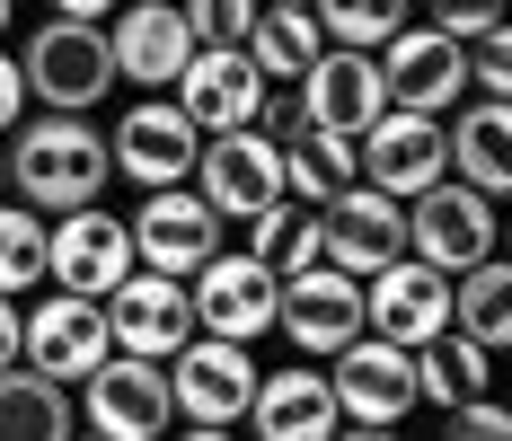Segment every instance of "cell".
Returning <instances> with one entry per match:
<instances>
[{
	"label": "cell",
	"mask_w": 512,
	"mask_h": 441,
	"mask_svg": "<svg viewBox=\"0 0 512 441\" xmlns=\"http://www.w3.org/2000/svg\"><path fill=\"white\" fill-rule=\"evenodd\" d=\"M71 389H80L71 415L98 441H159L177 424V406H168V362H142V353H106L98 371H80Z\"/></svg>",
	"instance_id": "cell-4"
},
{
	"label": "cell",
	"mask_w": 512,
	"mask_h": 441,
	"mask_svg": "<svg viewBox=\"0 0 512 441\" xmlns=\"http://www.w3.org/2000/svg\"><path fill=\"white\" fill-rule=\"evenodd\" d=\"M124 274H133V230H124L106 203L45 212V283H53V292H89V300H106Z\"/></svg>",
	"instance_id": "cell-9"
},
{
	"label": "cell",
	"mask_w": 512,
	"mask_h": 441,
	"mask_svg": "<svg viewBox=\"0 0 512 441\" xmlns=\"http://www.w3.org/2000/svg\"><path fill=\"white\" fill-rule=\"evenodd\" d=\"M177 18H186L195 45H239L248 18H256V0H177Z\"/></svg>",
	"instance_id": "cell-33"
},
{
	"label": "cell",
	"mask_w": 512,
	"mask_h": 441,
	"mask_svg": "<svg viewBox=\"0 0 512 441\" xmlns=\"http://www.w3.org/2000/svg\"><path fill=\"white\" fill-rule=\"evenodd\" d=\"M442 150H451V177L477 195H512V106L504 98H460L442 115Z\"/></svg>",
	"instance_id": "cell-22"
},
{
	"label": "cell",
	"mask_w": 512,
	"mask_h": 441,
	"mask_svg": "<svg viewBox=\"0 0 512 441\" xmlns=\"http://www.w3.org/2000/svg\"><path fill=\"white\" fill-rule=\"evenodd\" d=\"M495 389V353L460 327H442V336L415 344V406H460V397Z\"/></svg>",
	"instance_id": "cell-25"
},
{
	"label": "cell",
	"mask_w": 512,
	"mask_h": 441,
	"mask_svg": "<svg viewBox=\"0 0 512 441\" xmlns=\"http://www.w3.org/2000/svg\"><path fill=\"white\" fill-rule=\"evenodd\" d=\"M0 159H9V195L36 203V212H71V203H98L115 159H106L98 115H62V106H36L0 133Z\"/></svg>",
	"instance_id": "cell-1"
},
{
	"label": "cell",
	"mask_w": 512,
	"mask_h": 441,
	"mask_svg": "<svg viewBox=\"0 0 512 441\" xmlns=\"http://www.w3.org/2000/svg\"><path fill=\"white\" fill-rule=\"evenodd\" d=\"M0 195H9V159H0Z\"/></svg>",
	"instance_id": "cell-39"
},
{
	"label": "cell",
	"mask_w": 512,
	"mask_h": 441,
	"mask_svg": "<svg viewBox=\"0 0 512 441\" xmlns=\"http://www.w3.org/2000/svg\"><path fill=\"white\" fill-rule=\"evenodd\" d=\"M124 230H133V265H151V274H195L212 247H221L230 221L177 177V186H142V212H133Z\"/></svg>",
	"instance_id": "cell-15"
},
{
	"label": "cell",
	"mask_w": 512,
	"mask_h": 441,
	"mask_svg": "<svg viewBox=\"0 0 512 441\" xmlns=\"http://www.w3.org/2000/svg\"><path fill=\"white\" fill-rule=\"evenodd\" d=\"M407 247V203L380 195V186H336V195L318 203V256L327 265H345V274H371V265H389Z\"/></svg>",
	"instance_id": "cell-19"
},
{
	"label": "cell",
	"mask_w": 512,
	"mask_h": 441,
	"mask_svg": "<svg viewBox=\"0 0 512 441\" xmlns=\"http://www.w3.org/2000/svg\"><path fill=\"white\" fill-rule=\"evenodd\" d=\"M98 309H106V344H115V353H142V362H168L177 344L195 336L186 274H151V265H133Z\"/></svg>",
	"instance_id": "cell-14"
},
{
	"label": "cell",
	"mask_w": 512,
	"mask_h": 441,
	"mask_svg": "<svg viewBox=\"0 0 512 441\" xmlns=\"http://www.w3.org/2000/svg\"><path fill=\"white\" fill-rule=\"evenodd\" d=\"M186 186H195L221 221H248L256 203L283 195V142H265L256 124H239V133H204L195 177H186Z\"/></svg>",
	"instance_id": "cell-17"
},
{
	"label": "cell",
	"mask_w": 512,
	"mask_h": 441,
	"mask_svg": "<svg viewBox=\"0 0 512 441\" xmlns=\"http://www.w3.org/2000/svg\"><path fill=\"white\" fill-rule=\"evenodd\" d=\"M18 115H27V71H18V53L0 45V133H9Z\"/></svg>",
	"instance_id": "cell-35"
},
{
	"label": "cell",
	"mask_w": 512,
	"mask_h": 441,
	"mask_svg": "<svg viewBox=\"0 0 512 441\" xmlns=\"http://www.w3.org/2000/svg\"><path fill=\"white\" fill-rule=\"evenodd\" d=\"M195 150H204V133L186 124V106L168 98V89H142V98L115 115V133H106L115 177H133V186H177V177H195Z\"/></svg>",
	"instance_id": "cell-11"
},
{
	"label": "cell",
	"mask_w": 512,
	"mask_h": 441,
	"mask_svg": "<svg viewBox=\"0 0 512 441\" xmlns=\"http://www.w3.org/2000/svg\"><path fill=\"white\" fill-rule=\"evenodd\" d=\"M106 53H115V89H168L177 71H186V18H177V0H115L106 9Z\"/></svg>",
	"instance_id": "cell-20"
},
{
	"label": "cell",
	"mask_w": 512,
	"mask_h": 441,
	"mask_svg": "<svg viewBox=\"0 0 512 441\" xmlns=\"http://www.w3.org/2000/svg\"><path fill=\"white\" fill-rule=\"evenodd\" d=\"M451 327L477 336L486 353H504V344H512V265H504V247L451 274Z\"/></svg>",
	"instance_id": "cell-27"
},
{
	"label": "cell",
	"mask_w": 512,
	"mask_h": 441,
	"mask_svg": "<svg viewBox=\"0 0 512 441\" xmlns=\"http://www.w3.org/2000/svg\"><path fill=\"white\" fill-rule=\"evenodd\" d=\"M495 247H504V212H495V195H477V186H460V177H433L424 195H407V256L460 274V265L495 256Z\"/></svg>",
	"instance_id": "cell-5"
},
{
	"label": "cell",
	"mask_w": 512,
	"mask_h": 441,
	"mask_svg": "<svg viewBox=\"0 0 512 441\" xmlns=\"http://www.w3.org/2000/svg\"><path fill=\"white\" fill-rule=\"evenodd\" d=\"M239 247L265 256L274 274H301V265H318V212L292 203V195H274V203H256L248 221H239Z\"/></svg>",
	"instance_id": "cell-29"
},
{
	"label": "cell",
	"mask_w": 512,
	"mask_h": 441,
	"mask_svg": "<svg viewBox=\"0 0 512 441\" xmlns=\"http://www.w3.org/2000/svg\"><path fill=\"white\" fill-rule=\"evenodd\" d=\"M309 18H318V36L327 45H380V36H398L415 18V0H309Z\"/></svg>",
	"instance_id": "cell-31"
},
{
	"label": "cell",
	"mask_w": 512,
	"mask_h": 441,
	"mask_svg": "<svg viewBox=\"0 0 512 441\" xmlns=\"http://www.w3.org/2000/svg\"><path fill=\"white\" fill-rule=\"evenodd\" d=\"M0 362H18V300L0 292Z\"/></svg>",
	"instance_id": "cell-36"
},
{
	"label": "cell",
	"mask_w": 512,
	"mask_h": 441,
	"mask_svg": "<svg viewBox=\"0 0 512 441\" xmlns=\"http://www.w3.org/2000/svg\"><path fill=\"white\" fill-rule=\"evenodd\" d=\"M186 300H195V327L204 336H274V300H283V274L265 265V256H248V247H212L204 265L186 274Z\"/></svg>",
	"instance_id": "cell-7"
},
{
	"label": "cell",
	"mask_w": 512,
	"mask_h": 441,
	"mask_svg": "<svg viewBox=\"0 0 512 441\" xmlns=\"http://www.w3.org/2000/svg\"><path fill=\"white\" fill-rule=\"evenodd\" d=\"M274 336L292 344L301 362H327L345 336H362V274L345 265H301V274H283V300H274Z\"/></svg>",
	"instance_id": "cell-10"
},
{
	"label": "cell",
	"mask_w": 512,
	"mask_h": 441,
	"mask_svg": "<svg viewBox=\"0 0 512 441\" xmlns=\"http://www.w3.org/2000/svg\"><path fill=\"white\" fill-rule=\"evenodd\" d=\"M239 424H256L265 441H327L336 433V389H327V371H309V362L256 371V397H248Z\"/></svg>",
	"instance_id": "cell-23"
},
{
	"label": "cell",
	"mask_w": 512,
	"mask_h": 441,
	"mask_svg": "<svg viewBox=\"0 0 512 441\" xmlns=\"http://www.w3.org/2000/svg\"><path fill=\"white\" fill-rule=\"evenodd\" d=\"M71 424L80 415L62 380H45L36 362H0V441H62Z\"/></svg>",
	"instance_id": "cell-26"
},
{
	"label": "cell",
	"mask_w": 512,
	"mask_h": 441,
	"mask_svg": "<svg viewBox=\"0 0 512 441\" xmlns=\"http://www.w3.org/2000/svg\"><path fill=\"white\" fill-rule=\"evenodd\" d=\"M18 71H27V106H62V115H98L115 98V53H106V18H36L27 45H18Z\"/></svg>",
	"instance_id": "cell-2"
},
{
	"label": "cell",
	"mask_w": 512,
	"mask_h": 441,
	"mask_svg": "<svg viewBox=\"0 0 512 441\" xmlns=\"http://www.w3.org/2000/svg\"><path fill=\"white\" fill-rule=\"evenodd\" d=\"M371 62H380V98L389 106H415V115H451V106L468 98V45L460 36H442L433 18L424 27H398V36H380L371 45Z\"/></svg>",
	"instance_id": "cell-8"
},
{
	"label": "cell",
	"mask_w": 512,
	"mask_h": 441,
	"mask_svg": "<svg viewBox=\"0 0 512 441\" xmlns=\"http://www.w3.org/2000/svg\"><path fill=\"white\" fill-rule=\"evenodd\" d=\"M362 327L415 353L424 336H442V327H451V274L398 247L389 265H371V274H362Z\"/></svg>",
	"instance_id": "cell-13"
},
{
	"label": "cell",
	"mask_w": 512,
	"mask_h": 441,
	"mask_svg": "<svg viewBox=\"0 0 512 441\" xmlns=\"http://www.w3.org/2000/svg\"><path fill=\"white\" fill-rule=\"evenodd\" d=\"M354 159H362V186H380V195H398V203L424 195L433 177H451L442 115H415V106H380L354 133Z\"/></svg>",
	"instance_id": "cell-12"
},
{
	"label": "cell",
	"mask_w": 512,
	"mask_h": 441,
	"mask_svg": "<svg viewBox=\"0 0 512 441\" xmlns=\"http://www.w3.org/2000/svg\"><path fill=\"white\" fill-rule=\"evenodd\" d=\"M468 98H512V36L504 18L486 36H468Z\"/></svg>",
	"instance_id": "cell-32"
},
{
	"label": "cell",
	"mask_w": 512,
	"mask_h": 441,
	"mask_svg": "<svg viewBox=\"0 0 512 441\" xmlns=\"http://www.w3.org/2000/svg\"><path fill=\"white\" fill-rule=\"evenodd\" d=\"M9 27H18V0H0V45H9Z\"/></svg>",
	"instance_id": "cell-38"
},
{
	"label": "cell",
	"mask_w": 512,
	"mask_h": 441,
	"mask_svg": "<svg viewBox=\"0 0 512 441\" xmlns=\"http://www.w3.org/2000/svg\"><path fill=\"white\" fill-rule=\"evenodd\" d=\"M239 45H248V62L274 80V89H292L309 62H318V45H327V36H318L309 0H256V18H248V36H239Z\"/></svg>",
	"instance_id": "cell-24"
},
{
	"label": "cell",
	"mask_w": 512,
	"mask_h": 441,
	"mask_svg": "<svg viewBox=\"0 0 512 441\" xmlns=\"http://www.w3.org/2000/svg\"><path fill=\"white\" fill-rule=\"evenodd\" d=\"M292 98H301V124H318V133H362L389 106L380 98V62L362 45H318V62L292 80Z\"/></svg>",
	"instance_id": "cell-21"
},
{
	"label": "cell",
	"mask_w": 512,
	"mask_h": 441,
	"mask_svg": "<svg viewBox=\"0 0 512 441\" xmlns=\"http://www.w3.org/2000/svg\"><path fill=\"white\" fill-rule=\"evenodd\" d=\"M327 389H336V424H407L415 415V353L389 336H345L327 353Z\"/></svg>",
	"instance_id": "cell-6"
},
{
	"label": "cell",
	"mask_w": 512,
	"mask_h": 441,
	"mask_svg": "<svg viewBox=\"0 0 512 441\" xmlns=\"http://www.w3.org/2000/svg\"><path fill=\"white\" fill-rule=\"evenodd\" d=\"M265 89H274V80L248 62V45H195V53H186V71L168 80V98L186 106L195 133H239V124H256Z\"/></svg>",
	"instance_id": "cell-16"
},
{
	"label": "cell",
	"mask_w": 512,
	"mask_h": 441,
	"mask_svg": "<svg viewBox=\"0 0 512 441\" xmlns=\"http://www.w3.org/2000/svg\"><path fill=\"white\" fill-rule=\"evenodd\" d=\"M45 283V212L18 195H0V292H36Z\"/></svg>",
	"instance_id": "cell-30"
},
{
	"label": "cell",
	"mask_w": 512,
	"mask_h": 441,
	"mask_svg": "<svg viewBox=\"0 0 512 441\" xmlns=\"http://www.w3.org/2000/svg\"><path fill=\"white\" fill-rule=\"evenodd\" d=\"M256 397V353L239 336H195L168 353V406H177V424H195V433H230L239 415H248Z\"/></svg>",
	"instance_id": "cell-3"
},
{
	"label": "cell",
	"mask_w": 512,
	"mask_h": 441,
	"mask_svg": "<svg viewBox=\"0 0 512 441\" xmlns=\"http://www.w3.org/2000/svg\"><path fill=\"white\" fill-rule=\"evenodd\" d=\"M106 353V309L89 292H53V300H36V309H18V362H36L45 380H80V371H98Z\"/></svg>",
	"instance_id": "cell-18"
},
{
	"label": "cell",
	"mask_w": 512,
	"mask_h": 441,
	"mask_svg": "<svg viewBox=\"0 0 512 441\" xmlns=\"http://www.w3.org/2000/svg\"><path fill=\"white\" fill-rule=\"evenodd\" d=\"M53 18H106V9H115V0H45Z\"/></svg>",
	"instance_id": "cell-37"
},
{
	"label": "cell",
	"mask_w": 512,
	"mask_h": 441,
	"mask_svg": "<svg viewBox=\"0 0 512 441\" xmlns=\"http://www.w3.org/2000/svg\"><path fill=\"white\" fill-rule=\"evenodd\" d=\"M362 159H354V133H318V124H301V133H283V195L292 203H318L336 195V186H354Z\"/></svg>",
	"instance_id": "cell-28"
},
{
	"label": "cell",
	"mask_w": 512,
	"mask_h": 441,
	"mask_svg": "<svg viewBox=\"0 0 512 441\" xmlns=\"http://www.w3.org/2000/svg\"><path fill=\"white\" fill-rule=\"evenodd\" d=\"M424 18H433V27H442V36H486V27H495V18H504V0H424Z\"/></svg>",
	"instance_id": "cell-34"
}]
</instances>
